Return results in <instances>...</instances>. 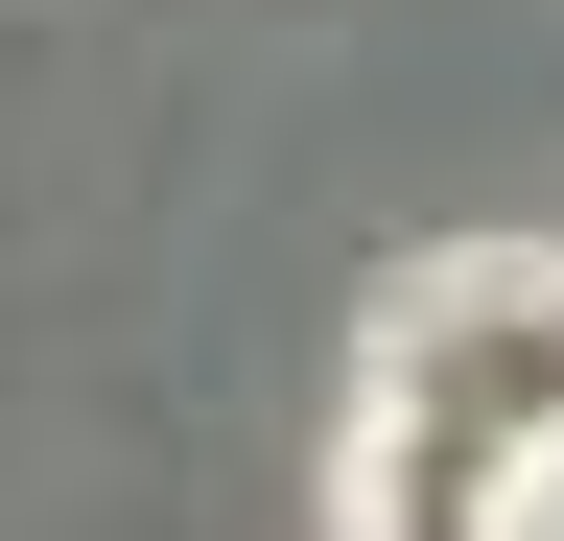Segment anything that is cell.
I'll return each mask as SVG.
<instances>
[{
    "label": "cell",
    "mask_w": 564,
    "mask_h": 541,
    "mask_svg": "<svg viewBox=\"0 0 564 541\" xmlns=\"http://www.w3.org/2000/svg\"><path fill=\"white\" fill-rule=\"evenodd\" d=\"M541 518H564V259L470 236L352 329L329 541H541Z\"/></svg>",
    "instance_id": "obj_1"
}]
</instances>
